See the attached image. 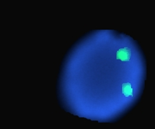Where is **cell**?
I'll return each mask as SVG.
<instances>
[{
	"instance_id": "cell-2",
	"label": "cell",
	"mask_w": 155,
	"mask_h": 129,
	"mask_svg": "<svg viewBox=\"0 0 155 129\" xmlns=\"http://www.w3.org/2000/svg\"><path fill=\"white\" fill-rule=\"evenodd\" d=\"M122 94L125 97H129V95L133 96V88L130 83H126L122 84Z\"/></svg>"
},
{
	"instance_id": "cell-1",
	"label": "cell",
	"mask_w": 155,
	"mask_h": 129,
	"mask_svg": "<svg viewBox=\"0 0 155 129\" xmlns=\"http://www.w3.org/2000/svg\"><path fill=\"white\" fill-rule=\"evenodd\" d=\"M131 56V50L129 47L119 49L116 52V59L122 61H129Z\"/></svg>"
}]
</instances>
